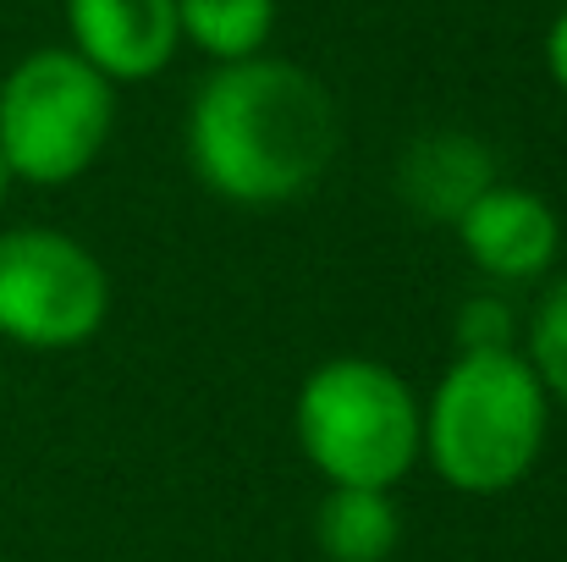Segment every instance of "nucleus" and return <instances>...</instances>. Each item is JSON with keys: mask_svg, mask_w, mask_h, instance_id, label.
Listing matches in <instances>:
<instances>
[{"mask_svg": "<svg viewBox=\"0 0 567 562\" xmlns=\"http://www.w3.org/2000/svg\"><path fill=\"white\" fill-rule=\"evenodd\" d=\"M524 359H529V370L540 375L551 408H567V270H557L546 282V293L535 298Z\"/></svg>", "mask_w": 567, "mask_h": 562, "instance_id": "9b49d317", "label": "nucleus"}, {"mask_svg": "<svg viewBox=\"0 0 567 562\" xmlns=\"http://www.w3.org/2000/svg\"><path fill=\"white\" fill-rule=\"evenodd\" d=\"M419 408V458L463 497H507L546 458L551 397L518 348L457 354Z\"/></svg>", "mask_w": 567, "mask_h": 562, "instance_id": "f03ea898", "label": "nucleus"}, {"mask_svg": "<svg viewBox=\"0 0 567 562\" xmlns=\"http://www.w3.org/2000/svg\"><path fill=\"white\" fill-rule=\"evenodd\" d=\"M116 287L105 259L55 226L0 232V343L22 354H72L111 320Z\"/></svg>", "mask_w": 567, "mask_h": 562, "instance_id": "39448f33", "label": "nucleus"}, {"mask_svg": "<svg viewBox=\"0 0 567 562\" xmlns=\"http://www.w3.org/2000/svg\"><path fill=\"white\" fill-rule=\"evenodd\" d=\"M276 0H177V33L204 61L231 67L265 55L276 33Z\"/></svg>", "mask_w": 567, "mask_h": 562, "instance_id": "9d476101", "label": "nucleus"}, {"mask_svg": "<svg viewBox=\"0 0 567 562\" xmlns=\"http://www.w3.org/2000/svg\"><path fill=\"white\" fill-rule=\"evenodd\" d=\"M116 133V89L66 44H39L0 72V161L11 183L89 177Z\"/></svg>", "mask_w": 567, "mask_h": 562, "instance_id": "20e7f679", "label": "nucleus"}, {"mask_svg": "<svg viewBox=\"0 0 567 562\" xmlns=\"http://www.w3.org/2000/svg\"><path fill=\"white\" fill-rule=\"evenodd\" d=\"M496 177V155L485 139L463 133V127H435L424 139H413L396 161V193L419 221H441L457 226V215L485 193Z\"/></svg>", "mask_w": 567, "mask_h": 562, "instance_id": "6e6552de", "label": "nucleus"}, {"mask_svg": "<svg viewBox=\"0 0 567 562\" xmlns=\"http://www.w3.org/2000/svg\"><path fill=\"white\" fill-rule=\"evenodd\" d=\"M419 391L364 354L315 365L292 397V441L326 486L396 491L419 469Z\"/></svg>", "mask_w": 567, "mask_h": 562, "instance_id": "7ed1b4c3", "label": "nucleus"}, {"mask_svg": "<svg viewBox=\"0 0 567 562\" xmlns=\"http://www.w3.org/2000/svg\"><path fill=\"white\" fill-rule=\"evenodd\" d=\"M315 546L326 562H391L402 546V508L391 491L326 486L315 508Z\"/></svg>", "mask_w": 567, "mask_h": 562, "instance_id": "1a4fd4ad", "label": "nucleus"}, {"mask_svg": "<svg viewBox=\"0 0 567 562\" xmlns=\"http://www.w3.org/2000/svg\"><path fill=\"white\" fill-rule=\"evenodd\" d=\"M452 232H457L468 265L507 287L546 282L563 254V221H557L551 198L524 183H491L457 215Z\"/></svg>", "mask_w": 567, "mask_h": 562, "instance_id": "423d86ee", "label": "nucleus"}, {"mask_svg": "<svg viewBox=\"0 0 567 562\" xmlns=\"http://www.w3.org/2000/svg\"><path fill=\"white\" fill-rule=\"evenodd\" d=\"M513 348V315L502 298H468L457 315V354H491Z\"/></svg>", "mask_w": 567, "mask_h": 562, "instance_id": "f8f14e48", "label": "nucleus"}, {"mask_svg": "<svg viewBox=\"0 0 567 562\" xmlns=\"http://www.w3.org/2000/svg\"><path fill=\"white\" fill-rule=\"evenodd\" d=\"M546 72H551V83L567 94V6L551 17V28H546Z\"/></svg>", "mask_w": 567, "mask_h": 562, "instance_id": "ddd939ff", "label": "nucleus"}, {"mask_svg": "<svg viewBox=\"0 0 567 562\" xmlns=\"http://www.w3.org/2000/svg\"><path fill=\"white\" fill-rule=\"evenodd\" d=\"M66 50L83 55L111 89L161 78L177 50V0H61Z\"/></svg>", "mask_w": 567, "mask_h": 562, "instance_id": "0eeeda50", "label": "nucleus"}, {"mask_svg": "<svg viewBox=\"0 0 567 562\" xmlns=\"http://www.w3.org/2000/svg\"><path fill=\"white\" fill-rule=\"evenodd\" d=\"M188 172L237 210H276L326 183L342 155L337 94L287 55L209 67L183 122Z\"/></svg>", "mask_w": 567, "mask_h": 562, "instance_id": "f257e3e1", "label": "nucleus"}, {"mask_svg": "<svg viewBox=\"0 0 567 562\" xmlns=\"http://www.w3.org/2000/svg\"><path fill=\"white\" fill-rule=\"evenodd\" d=\"M11 187H17V183H11V172H6V161H0V210H6V198H11Z\"/></svg>", "mask_w": 567, "mask_h": 562, "instance_id": "4468645a", "label": "nucleus"}]
</instances>
